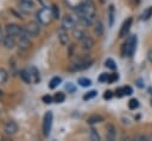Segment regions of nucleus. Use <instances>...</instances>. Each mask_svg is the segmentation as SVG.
Listing matches in <instances>:
<instances>
[{
  "label": "nucleus",
  "instance_id": "obj_1",
  "mask_svg": "<svg viewBox=\"0 0 152 141\" xmlns=\"http://www.w3.org/2000/svg\"><path fill=\"white\" fill-rule=\"evenodd\" d=\"M77 17H86L95 21V6L91 0H84L77 8H75Z\"/></svg>",
  "mask_w": 152,
  "mask_h": 141
},
{
  "label": "nucleus",
  "instance_id": "obj_2",
  "mask_svg": "<svg viewBox=\"0 0 152 141\" xmlns=\"http://www.w3.org/2000/svg\"><path fill=\"white\" fill-rule=\"evenodd\" d=\"M53 15L51 12V8L48 7H43L37 12V20L42 24V25H48L52 21Z\"/></svg>",
  "mask_w": 152,
  "mask_h": 141
},
{
  "label": "nucleus",
  "instance_id": "obj_3",
  "mask_svg": "<svg viewBox=\"0 0 152 141\" xmlns=\"http://www.w3.org/2000/svg\"><path fill=\"white\" fill-rule=\"evenodd\" d=\"M135 45H137V37L135 36H131L127 41L124 44V47H122V56H126V57H131L134 51H135Z\"/></svg>",
  "mask_w": 152,
  "mask_h": 141
},
{
  "label": "nucleus",
  "instance_id": "obj_4",
  "mask_svg": "<svg viewBox=\"0 0 152 141\" xmlns=\"http://www.w3.org/2000/svg\"><path fill=\"white\" fill-rule=\"evenodd\" d=\"M30 33L25 30L21 31V33L18 36V46L21 50H27L31 46V40H30Z\"/></svg>",
  "mask_w": 152,
  "mask_h": 141
},
{
  "label": "nucleus",
  "instance_id": "obj_5",
  "mask_svg": "<svg viewBox=\"0 0 152 141\" xmlns=\"http://www.w3.org/2000/svg\"><path fill=\"white\" fill-rule=\"evenodd\" d=\"M93 64V60L89 58H84V59H78L77 62L72 63L71 66L69 68L70 71H80V70H84L88 69L90 65Z\"/></svg>",
  "mask_w": 152,
  "mask_h": 141
},
{
  "label": "nucleus",
  "instance_id": "obj_6",
  "mask_svg": "<svg viewBox=\"0 0 152 141\" xmlns=\"http://www.w3.org/2000/svg\"><path fill=\"white\" fill-rule=\"evenodd\" d=\"M52 113L51 111H46L44 117H43V134L44 136H49L50 132H51V126H52Z\"/></svg>",
  "mask_w": 152,
  "mask_h": 141
},
{
  "label": "nucleus",
  "instance_id": "obj_7",
  "mask_svg": "<svg viewBox=\"0 0 152 141\" xmlns=\"http://www.w3.org/2000/svg\"><path fill=\"white\" fill-rule=\"evenodd\" d=\"M40 23L37 20V21H31L26 25V31L30 33L31 37H37L39 33H40Z\"/></svg>",
  "mask_w": 152,
  "mask_h": 141
},
{
  "label": "nucleus",
  "instance_id": "obj_8",
  "mask_svg": "<svg viewBox=\"0 0 152 141\" xmlns=\"http://www.w3.org/2000/svg\"><path fill=\"white\" fill-rule=\"evenodd\" d=\"M33 7H34L33 0H18V8L24 13L31 12Z\"/></svg>",
  "mask_w": 152,
  "mask_h": 141
},
{
  "label": "nucleus",
  "instance_id": "obj_9",
  "mask_svg": "<svg viewBox=\"0 0 152 141\" xmlns=\"http://www.w3.org/2000/svg\"><path fill=\"white\" fill-rule=\"evenodd\" d=\"M5 30H6V34H11L14 37H18L23 31V28L17 24H7Z\"/></svg>",
  "mask_w": 152,
  "mask_h": 141
},
{
  "label": "nucleus",
  "instance_id": "obj_10",
  "mask_svg": "<svg viewBox=\"0 0 152 141\" xmlns=\"http://www.w3.org/2000/svg\"><path fill=\"white\" fill-rule=\"evenodd\" d=\"M62 26L66 30H74L76 27V19H74L71 15H65L62 19Z\"/></svg>",
  "mask_w": 152,
  "mask_h": 141
},
{
  "label": "nucleus",
  "instance_id": "obj_11",
  "mask_svg": "<svg viewBox=\"0 0 152 141\" xmlns=\"http://www.w3.org/2000/svg\"><path fill=\"white\" fill-rule=\"evenodd\" d=\"M131 26H132V18H127V19L122 23V25H121V28H120V31H119V37H120V38L125 37V36L128 33Z\"/></svg>",
  "mask_w": 152,
  "mask_h": 141
},
{
  "label": "nucleus",
  "instance_id": "obj_12",
  "mask_svg": "<svg viewBox=\"0 0 152 141\" xmlns=\"http://www.w3.org/2000/svg\"><path fill=\"white\" fill-rule=\"evenodd\" d=\"M4 130L7 135H13L18 130V124L14 121H7L6 124L4 126Z\"/></svg>",
  "mask_w": 152,
  "mask_h": 141
},
{
  "label": "nucleus",
  "instance_id": "obj_13",
  "mask_svg": "<svg viewBox=\"0 0 152 141\" xmlns=\"http://www.w3.org/2000/svg\"><path fill=\"white\" fill-rule=\"evenodd\" d=\"M57 34H58V40H59V43H61L62 45H66V44H68V41H69L68 30H66V28H64L63 26H61V27H59V30H58V32H57Z\"/></svg>",
  "mask_w": 152,
  "mask_h": 141
},
{
  "label": "nucleus",
  "instance_id": "obj_14",
  "mask_svg": "<svg viewBox=\"0 0 152 141\" xmlns=\"http://www.w3.org/2000/svg\"><path fill=\"white\" fill-rule=\"evenodd\" d=\"M2 44H4V46L6 49H13L14 45H15V37L14 36H11V34H6L4 37Z\"/></svg>",
  "mask_w": 152,
  "mask_h": 141
},
{
  "label": "nucleus",
  "instance_id": "obj_15",
  "mask_svg": "<svg viewBox=\"0 0 152 141\" xmlns=\"http://www.w3.org/2000/svg\"><path fill=\"white\" fill-rule=\"evenodd\" d=\"M81 43H82V47H83V49H87V50H90V49L94 46V40H93L88 34H86V36L81 39Z\"/></svg>",
  "mask_w": 152,
  "mask_h": 141
},
{
  "label": "nucleus",
  "instance_id": "obj_16",
  "mask_svg": "<svg viewBox=\"0 0 152 141\" xmlns=\"http://www.w3.org/2000/svg\"><path fill=\"white\" fill-rule=\"evenodd\" d=\"M28 71L31 73V78H32V83H38L40 81V75H39V71L36 66H30L28 68Z\"/></svg>",
  "mask_w": 152,
  "mask_h": 141
},
{
  "label": "nucleus",
  "instance_id": "obj_17",
  "mask_svg": "<svg viewBox=\"0 0 152 141\" xmlns=\"http://www.w3.org/2000/svg\"><path fill=\"white\" fill-rule=\"evenodd\" d=\"M20 78H21L23 82L26 83V84L32 83V78H31V73H30L28 69H24V70L20 71Z\"/></svg>",
  "mask_w": 152,
  "mask_h": 141
},
{
  "label": "nucleus",
  "instance_id": "obj_18",
  "mask_svg": "<svg viewBox=\"0 0 152 141\" xmlns=\"http://www.w3.org/2000/svg\"><path fill=\"white\" fill-rule=\"evenodd\" d=\"M116 135V129L113 124H107V139L108 140H114Z\"/></svg>",
  "mask_w": 152,
  "mask_h": 141
},
{
  "label": "nucleus",
  "instance_id": "obj_19",
  "mask_svg": "<svg viewBox=\"0 0 152 141\" xmlns=\"http://www.w3.org/2000/svg\"><path fill=\"white\" fill-rule=\"evenodd\" d=\"M114 18H115V8L113 5H110L108 7V24H109V26H113Z\"/></svg>",
  "mask_w": 152,
  "mask_h": 141
},
{
  "label": "nucleus",
  "instance_id": "obj_20",
  "mask_svg": "<svg viewBox=\"0 0 152 141\" xmlns=\"http://www.w3.org/2000/svg\"><path fill=\"white\" fill-rule=\"evenodd\" d=\"M94 32L96 36H102L103 33V26H102V23L101 21H96L95 23V27H94Z\"/></svg>",
  "mask_w": 152,
  "mask_h": 141
},
{
  "label": "nucleus",
  "instance_id": "obj_21",
  "mask_svg": "<svg viewBox=\"0 0 152 141\" xmlns=\"http://www.w3.org/2000/svg\"><path fill=\"white\" fill-rule=\"evenodd\" d=\"M102 121H103V117L100 116V115H91V116L88 118V123H89V124L99 123V122H102Z\"/></svg>",
  "mask_w": 152,
  "mask_h": 141
},
{
  "label": "nucleus",
  "instance_id": "obj_22",
  "mask_svg": "<svg viewBox=\"0 0 152 141\" xmlns=\"http://www.w3.org/2000/svg\"><path fill=\"white\" fill-rule=\"evenodd\" d=\"M72 32H74V37H75L76 39H78V40H81V39L87 34L83 30H80V28H77V30H76V27L72 30Z\"/></svg>",
  "mask_w": 152,
  "mask_h": 141
},
{
  "label": "nucleus",
  "instance_id": "obj_23",
  "mask_svg": "<svg viewBox=\"0 0 152 141\" xmlns=\"http://www.w3.org/2000/svg\"><path fill=\"white\" fill-rule=\"evenodd\" d=\"M61 82H62V78H61V77H53V78L50 81V83H49V88H50V89H55L56 86L59 85Z\"/></svg>",
  "mask_w": 152,
  "mask_h": 141
},
{
  "label": "nucleus",
  "instance_id": "obj_24",
  "mask_svg": "<svg viewBox=\"0 0 152 141\" xmlns=\"http://www.w3.org/2000/svg\"><path fill=\"white\" fill-rule=\"evenodd\" d=\"M151 17H152V6L147 7V8L144 11V13H142V15H141V19H142V20H148Z\"/></svg>",
  "mask_w": 152,
  "mask_h": 141
},
{
  "label": "nucleus",
  "instance_id": "obj_25",
  "mask_svg": "<svg viewBox=\"0 0 152 141\" xmlns=\"http://www.w3.org/2000/svg\"><path fill=\"white\" fill-rule=\"evenodd\" d=\"M109 81H110V73L103 72L99 77V82H101V83H109Z\"/></svg>",
  "mask_w": 152,
  "mask_h": 141
},
{
  "label": "nucleus",
  "instance_id": "obj_26",
  "mask_svg": "<svg viewBox=\"0 0 152 141\" xmlns=\"http://www.w3.org/2000/svg\"><path fill=\"white\" fill-rule=\"evenodd\" d=\"M78 84H80L81 86H83V88H87V86H89V85L91 84V81H90L89 78L81 77V78H78Z\"/></svg>",
  "mask_w": 152,
  "mask_h": 141
},
{
  "label": "nucleus",
  "instance_id": "obj_27",
  "mask_svg": "<svg viewBox=\"0 0 152 141\" xmlns=\"http://www.w3.org/2000/svg\"><path fill=\"white\" fill-rule=\"evenodd\" d=\"M64 100H65L64 92H57L53 96V102H56V103H62V102H64Z\"/></svg>",
  "mask_w": 152,
  "mask_h": 141
},
{
  "label": "nucleus",
  "instance_id": "obj_28",
  "mask_svg": "<svg viewBox=\"0 0 152 141\" xmlns=\"http://www.w3.org/2000/svg\"><path fill=\"white\" fill-rule=\"evenodd\" d=\"M83 1H84V0H66V4H68L71 8H74V9H75V8H77V7H78Z\"/></svg>",
  "mask_w": 152,
  "mask_h": 141
},
{
  "label": "nucleus",
  "instance_id": "obj_29",
  "mask_svg": "<svg viewBox=\"0 0 152 141\" xmlns=\"http://www.w3.org/2000/svg\"><path fill=\"white\" fill-rule=\"evenodd\" d=\"M138 107H139V102H138L137 98H131V100L128 101V108H129L131 110H134V109H137Z\"/></svg>",
  "mask_w": 152,
  "mask_h": 141
},
{
  "label": "nucleus",
  "instance_id": "obj_30",
  "mask_svg": "<svg viewBox=\"0 0 152 141\" xmlns=\"http://www.w3.org/2000/svg\"><path fill=\"white\" fill-rule=\"evenodd\" d=\"M104 65H106L107 68L112 69V70H115V69H116V64H115V62H114L113 59H110V58L106 59V62H104Z\"/></svg>",
  "mask_w": 152,
  "mask_h": 141
},
{
  "label": "nucleus",
  "instance_id": "obj_31",
  "mask_svg": "<svg viewBox=\"0 0 152 141\" xmlns=\"http://www.w3.org/2000/svg\"><path fill=\"white\" fill-rule=\"evenodd\" d=\"M51 12H52L53 19H58V17H59V8H58L57 5H52V7H51Z\"/></svg>",
  "mask_w": 152,
  "mask_h": 141
},
{
  "label": "nucleus",
  "instance_id": "obj_32",
  "mask_svg": "<svg viewBox=\"0 0 152 141\" xmlns=\"http://www.w3.org/2000/svg\"><path fill=\"white\" fill-rule=\"evenodd\" d=\"M97 95V91L96 90H90V91H88L84 96H83V100H90V98H93V97H95Z\"/></svg>",
  "mask_w": 152,
  "mask_h": 141
},
{
  "label": "nucleus",
  "instance_id": "obj_33",
  "mask_svg": "<svg viewBox=\"0 0 152 141\" xmlns=\"http://www.w3.org/2000/svg\"><path fill=\"white\" fill-rule=\"evenodd\" d=\"M7 77H8V75H7L6 70L0 69V83H5L7 81Z\"/></svg>",
  "mask_w": 152,
  "mask_h": 141
},
{
  "label": "nucleus",
  "instance_id": "obj_34",
  "mask_svg": "<svg viewBox=\"0 0 152 141\" xmlns=\"http://www.w3.org/2000/svg\"><path fill=\"white\" fill-rule=\"evenodd\" d=\"M90 140H94V141H99L100 140V136L97 134V132L95 129H90Z\"/></svg>",
  "mask_w": 152,
  "mask_h": 141
},
{
  "label": "nucleus",
  "instance_id": "obj_35",
  "mask_svg": "<svg viewBox=\"0 0 152 141\" xmlns=\"http://www.w3.org/2000/svg\"><path fill=\"white\" fill-rule=\"evenodd\" d=\"M43 102L44 103H46V104H50V103H52V101H53V97H51L50 95H45V96H43Z\"/></svg>",
  "mask_w": 152,
  "mask_h": 141
},
{
  "label": "nucleus",
  "instance_id": "obj_36",
  "mask_svg": "<svg viewBox=\"0 0 152 141\" xmlns=\"http://www.w3.org/2000/svg\"><path fill=\"white\" fill-rule=\"evenodd\" d=\"M75 89H76V88H75V85H74L72 83H68V84L65 85V90H66L68 92H74Z\"/></svg>",
  "mask_w": 152,
  "mask_h": 141
},
{
  "label": "nucleus",
  "instance_id": "obj_37",
  "mask_svg": "<svg viewBox=\"0 0 152 141\" xmlns=\"http://www.w3.org/2000/svg\"><path fill=\"white\" fill-rule=\"evenodd\" d=\"M113 97V92L110 91V90H107L104 94H103V98L104 100H110Z\"/></svg>",
  "mask_w": 152,
  "mask_h": 141
},
{
  "label": "nucleus",
  "instance_id": "obj_38",
  "mask_svg": "<svg viewBox=\"0 0 152 141\" xmlns=\"http://www.w3.org/2000/svg\"><path fill=\"white\" fill-rule=\"evenodd\" d=\"M115 95H116L118 97H121V96H124V95H125V91H124V86H122V88H119V89H116V91H115Z\"/></svg>",
  "mask_w": 152,
  "mask_h": 141
},
{
  "label": "nucleus",
  "instance_id": "obj_39",
  "mask_svg": "<svg viewBox=\"0 0 152 141\" xmlns=\"http://www.w3.org/2000/svg\"><path fill=\"white\" fill-rule=\"evenodd\" d=\"M124 91H125V95H132V92H133L132 88H131V86H128V85L124 86Z\"/></svg>",
  "mask_w": 152,
  "mask_h": 141
},
{
  "label": "nucleus",
  "instance_id": "obj_40",
  "mask_svg": "<svg viewBox=\"0 0 152 141\" xmlns=\"http://www.w3.org/2000/svg\"><path fill=\"white\" fill-rule=\"evenodd\" d=\"M118 78H119L118 73H110V81H109V83H113V82H115Z\"/></svg>",
  "mask_w": 152,
  "mask_h": 141
},
{
  "label": "nucleus",
  "instance_id": "obj_41",
  "mask_svg": "<svg viewBox=\"0 0 152 141\" xmlns=\"http://www.w3.org/2000/svg\"><path fill=\"white\" fill-rule=\"evenodd\" d=\"M137 86L138 88H144V83H142V79L141 78H138L137 79Z\"/></svg>",
  "mask_w": 152,
  "mask_h": 141
},
{
  "label": "nucleus",
  "instance_id": "obj_42",
  "mask_svg": "<svg viewBox=\"0 0 152 141\" xmlns=\"http://www.w3.org/2000/svg\"><path fill=\"white\" fill-rule=\"evenodd\" d=\"M4 37H5V34H4V28H2L1 25H0V43L4 40Z\"/></svg>",
  "mask_w": 152,
  "mask_h": 141
},
{
  "label": "nucleus",
  "instance_id": "obj_43",
  "mask_svg": "<svg viewBox=\"0 0 152 141\" xmlns=\"http://www.w3.org/2000/svg\"><path fill=\"white\" fill-rule=\"evenodd\" d=\"M147 59L152 63V49H150V50H148V52H147Z\"/></svg>",
  "mask_w": 152,
  "mask_h": 141
},
{
  "label": "nucleus",
  "instance_id": "obj_44",
  "mask_svg": "<svg viewBox=\"0 0 152 141\" xmlns=\"http://www.w3.org/2000/svg\"><path fill=\"white\" fill-rule=\"evenodd\" d=\"M1 96H2V91L0 90V97H1Z\"/></svg>",
  "mask_w": 152,
  "mask_h": 141
},
{
  "label": "nucleus",
  "instance_id": "obj_45",
  "mask_svg": "<svg viewBox=\"0 0 152 141\" xmlns=\"http://www.w3.org/2000/svg\"><path fill=\"white\" fill-rule=\"evenodd\" d=\"M151 105H152V98H151Z\"/></svg>",
  "mask_w": 152,
  "mask_h": 141
}]
</instances>
